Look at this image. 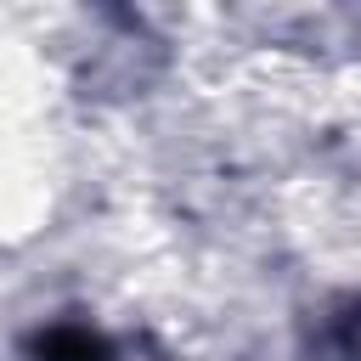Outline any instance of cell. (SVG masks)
<instances>
[{
    "label": "cell",
    "mask_w": 361,
    "mask_h": 361,
    "mask_svg": "<svg viewBox=\"0 0 361 361\" xmlns=\"http://www.w3.org/2000/svg\"><path fill=\"white\" fill-rule=\"evenodd\" d=\"M34 355H39V361H113L107 344H102L90 327H51V333H39Z\"/></svg>",
    "instance_id": "6da1fadb"
}]
</instances>
